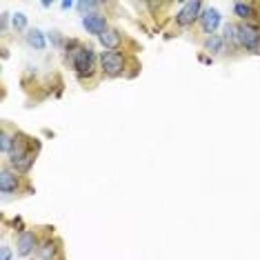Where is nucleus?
<instances>
[{"label": "nucleus", "mask_w": 260, "mask_h": 260, "mask_svg": "<svg viewBox=\"0 0 260 260\" xmlns=\"http://www.w3.org/2000/svg\"><path fill=\"white\" fill-rule=\"evenodd\" d=\"M64 58L72 64L74 74L78 76L80 80H89L96 76V51H93L91 45H85L78 38H72L64 43Z\"/></svg>", "instance_id": "nucleus-1"}, {"label": "nucleus", "mask_w": 260, "mask_h": 260, "mask_svg": "<svg viewBox=\"0 0 260 260\" xmlns=\"http://www.w3.org/2000/svg\"><path fill=\"white\" fill-rule=\"evenodd\" d=\"M38 149H40V143H36V138H31V136H27L22 132H16L14 147L9 151V167L20 176L29 174L34 162H36Z\"/></svg>", "instance_id": "nucleus-2"}, {"label": "nucleus", "mask_w": 260, "mask_h": 260, "mask_svg": "<svg viewBox=\"0 0 260 260\" xmlns=\"http://www.w3.org/2000/svg\"><path fill=\"white\" fill-rule=\"evenodd\" d=\"M129 62L132 58L125 56L122 51H107L105 49L100 54V74L105 78H118V76H125V72L129 69Z\"/></svg>", "instance_id": "nucleus-3"}, {"label": "nucleus", "mask_w": 260, "mask_h": 260, "mask_svg": "<svg viewBox=\"0 0 260 260\" xmlns=\"http://www.w3.org/2000/svg\"><path fill=\"white\" fill-rule=\"evenodd\" d=\"M22 178L25 176L16 174L9 165H3L0 167V191H3V196H16V193H22V189L31 191V187L27 182H22Z\"/></svg>", "instance_id": "nucleus-4"}, {"label": "nucleus", "mask_w": 260, "mask_h": 260, "mask_svg": "<svg viewBox=\"0 0 260 260\" xmlns=\"http://www.w3.org/2000/svg\"><path fill=\"white\" fill-rule=\"evenodd\" d=\"M203 9H205V5L200 3V0H189V3H182L180 9L176 11V16H174L176 27H180V29L191 27L196 20H200Z\"/></svg>", "instance_id": "nucleus-5"}, {"label": "nucleus", "mask_w": 260, "mask_h": 260, "mask_svg": "<svg viewBox=\"0 0 260 260\" xmlns=\"http://www.w3.org/2000/svg\"><path fill=\"white\" fill-rule=\"evenodd\" d=\"M40 242L43 240H40V236H38V229L27 227L25 232H20L18 238H16V251H18L20 258H29L31 253L38 251Z\"/></svg>", "instance_id": "nucleus-6"}, {"label": "nucleus", "mask_w": 260, "mask_h": 260, "mask_svg": "<svg viewBox=\"0 0 260 260\" xmlns=\"http://www.w3.org/2000/svg\"><path fill=\"white\" fill-rule=\"evenodd\" d=\"M238 43L240 49L258 51L260 49V27L251 22H240L238 25Z\"/></svg>", "instance_id": "nucleus-7"}, {"label": "nucleus", "mask_w": 260, "mask_h": 260, "mask_svg": "<svg viewBox=\"0 0 260 260\" xmlns=\"http://www.w3.org/2000/svg\"><path fill=\"white\" fill-rule=\"evenodd\" d=\"M36 256L38 260H62V242L58 238H45L40 242Z\"/></svg>", "instance_id": "nucleus-8"}, {"label": "nucleus", "mask_w": 260, "mask_h": 260, "mask_svg": "<svg viewBox=\"0 0 260 260\" xmlns=\"http://www.w3.org/2000/svg\"><path fill=\"white\" fill-rule=\"evenodd\" d=\"M82 27L87 29V34H93V36H103L105 31L109 29V20L105 14H100V11H96V14H89L82 18Z\"/></svg>", "instance_id": "nucleus-9"}, {"label": "nucleus", "mask_w": 260, "mask_h": 260, "mask_svg": "<svg viewBox=\"0 0 260 260\" xmlns=\"http://www.w3.org/2000/svg\"><path fill=\"white\" fill-rule=\"evenodd\" d=\"M220 11L214 9V7H205L203 9V16H200V25H203V31L207 34V36H214L216 29L220 27Z\"/></svg>", "instance_id": "nucleus-10"}, {"label": "nucleus", "mask_w": 260, "mask_h": 260, "mask_svg": "<svg viewBox=\"0 0 260 260\" xmlns=\"http://www.w3.org/2000/svg\"><path fill=\"white\" fill-rule=\"evenodd\" d=\"M100 43H103V47L107 51H120L122 49V45H125V36H122L118 29L114 27H109L107 31L100 36Z\"/></svg>", "instance_id": "nucleus-11"}, {"label": "nucleus", "mask_w": 260, "mask_h": 260, "mask_svg": "<svg viewBox=\"0 0 260 260\" xmlns=\"http://www.w3.org/2000/svg\"><path fill=\"white\" fill-rule=\"evenodd\" d=\"M258 5L256 3H236L234 5V14L240 18V22H251L256 25L253 20H258Z\"/></svg>", "instance_id": "nucleus-12"}, {"label": "nucleus", "mask_w": 260, "mask_h": 260, "mask_svg": "<svg viewBox=\"0 0 260 260\" xmlns=\"http://www.w3.org/2000/svg\"><path fill=\"white\" fill-rule=\"evenodd\" d=\"M203 49H205L209 56H220V54H224V51H227V45H224L222 36L214 34V36H207V38H205Z\"/></svg>", "instance_id": "nucleus-13"}, {"label": "nucleus", "mask_w": 260, "mask_h": 260, "mask_svg": "<svg viewBox=\"0 0 260 260\" xmlns=\"http://www.w3.org/2000/svg\"><path fill=\"white\" fill-rule=\"evenodd\" d=\"M27 43L31 45L36 51H43L47 47V38H45V34L40 31L38 27H34V29H29L27 31Z\"/></svg>", "instance_id": "nucleus-14"}, {"label": "nucleus", "mask_w": 260, "mask_h": 260, "mask_svg": "<svg viewBox=\"0 0 260 260\" xmlns=\"http://www.w3.org/2000/svg\"><path fill=\"white\" fill-rule=\"evenodd\" d=\"M222 40H224V45H232L234 49H238L240 47V43H238V25L227 22V25L222 27Z\"/></svg>", "instance_id": "nucleus-15"}, {"label": "nucleus", "mask_w": 260, "mask_h": 260, "mask_svg": "<svg viewBox=\"0 0 260 260\" xmlns=\"http://www.w3.org/2000/svg\"><path fill=\"white\" fill-rule=\"evenodd\" d=\"M103 7V3H96V0H82V3H76V9L80 11V16L85 18V16L89 14H96V9Z\"/></svg>", "instance_id": "nucleus-16"}, {"label": "nucleus", "mask_w": 260, "mask_h": 260, "mask_svg": "<svg viewBox=\"0 0 260 260\" xmlns=\"http://www.w3.org/2000/svg\"><path fill=\"white\" fill-rule=\"evenodd\" d=\"M14 136H16V132L9 134L5 127H3V132H0V151H3L5 156H9L11 147H14Z\"/></svg>", "instance_id": "nucleus-17"}, {"label": "nucleus", "mask_w": 260, "mask_h": 260, "mask_svg": "<svg viewBox=\"0 0 260 260\" xmlns=\"http://www.w3.org/2000/svg\"><path fill=\"white\" fill-rule=\"evenodd\" d=\"M11 25H14L16 31H25L27 29V16L18 11V14H14V18H11Z\"/></svg>", "instance_id": "nucleus-18"}, {"label": "nucleus", "mask_w": 260, "mask_h": 260, "mask_svg": "<svg viewBox=\"0 0 260 260\" xmlns=\"http://www.w3.org/2000/svg\"><path fill=\"white\" fill-rule=\"evenodd\" d=\"M0 260H11V249H9V245H3V247H0Z\"/></svg>", "instance_id": "nucleus-19"}, {"label": "nucleus", "mask_w": 260, "mask_h": 260, "mask_svg": "<svg viewBox=\"0 0 260 260\" xmlns=\"http://www.w3.org/2000/svg\"><path fill=\"white\" fill-rule=\"evenodd\" d=\"M49 38H51V43H54L56 47H60V45H62V36H60V31H54Z\"/></svg>", "instance_id": "nucleus-20"}, {"label": "nucleus", "mask_w": 260, "mask_h": 260, "mask_svg": "<svg viewBox=\"0 0 260 260\" xmlns=\"http://www.w3.org/2000/svg\"><path fill=\"white\" fill-rule=\"evenodd\" d=\"M60 7H62L64 11H67V9H72V7H76V5L72 3V0H64V3H60Z\"/></svg>", "instance_id": "nucleus-21"}]
</instances>
